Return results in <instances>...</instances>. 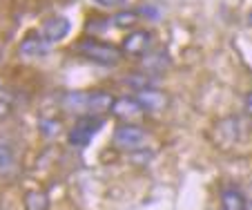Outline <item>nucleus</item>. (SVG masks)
Instances as JSON below:
<instances>
[{"mask_svg": "<svg viewBox=\"0 0 252 210\" xmlns=\"http://www.w3.org/2000/svg\"><path fill=\"white\" fill-rule=\"evenodd\" d=\"M136 99L141 101V105L148 112H161L167 107V96L163 94L157 87H143V90H136Z\"/></svg>", "mask_w": 252, "mask_h": 210, "instance_id": "6", "label": "nucleus"}, {"mask_svg": "<svg viewBox=\"0 0 252 210\" xmlns=\"http://www.w3.org/2000/svg\"><path fill=\"white\" fill-rule=\"evenodd\" d=\"M65 107L67 110H87V92H67L65 94Z\"/></svg>", "mask_w": 252, "mask_h": 210, "instance_id": "14", "label": "nucleus"}, {"mask_svg": "<svg viewBox=\"0 0 252 210\" xmlns=\"http://www.w3.org/2000/svg\"><path fill=\"white\" fill-rule=\"evenodd\" d=\"M25 210H49V197L43 190H29L25 195Z\"/></svg>", "mask_w": 252, "mask_h": 210, "instance_id": "12", "label": "nucleus"}, {"mask_svg": "<svg viewBox=\"0 0 252 210\" xmlns=\"http://www.w3.org/2000/svg\"><path fill=\"white\" fill-rule=\"evenodd\" d=\"M125 83L134 85L136 90H143V87H152V81L148 78V74H136V76H132V78H125Z\"/></svg>", "mask_w": 252, "mask_h": 210, "instance_id": "16", "label": "nucleus"}, {"mask_svg": "<svg viewBox=\"0 0 252 210\" xmlns=\"http://www.w3.org/2000/svg\"><path fill=\"white\" fill-rule=\"evenodd\" d=\"M71 25L67 18H63V16H56V18H49L47 23H45L43 27V38L47 40L49 45L52 43H61L63 38H65L67 34H69Z\"/></svg>", "mask_w": 252, "mask_h": 210, "instance_id": "8", "label": "nucleus"}, {"mask_svg": "<svg viewBox=\"0 0 252 210\" xmlns=\"http://www.w3.org/2000/svg\"><path fill=\"white\" fill-rule=\"evenodd\" d=\"M47 52L49 43L43 38V34H29L27 38H23V43L18 45V54H23L27 58H38Z\"/></svg>", "mask_w": 252, "mask_h": 210, "instance_id": "9", "label": "nucleus"}, {"mask_svg": "<svg viewBox=\"0 0 252 210\" xmlns=\"http://www.w3.org/2000/svg\"><path fill=\"white\" fill-rule=\"evenodd\" d=\"M0 85H2V83H0Z\"/></svg>", "mask_w": 252, "mask_h": 210, "instance_id": "23", "label": "nucleus"}, {"mask_svg": "<svg viewBox=\"0 0 252 210\" xmlns=\"http://www.w3.org/2000/svg\"><path fill=\"white\" fill-rule=\"evenodd\" d=\"M9 112H11L9 103H5V101H0V121L7 119V116H9Z\"/></svg>", "mask_w": 252, "mask_h": 210, "instance_id": "19", "label": "nucleus"}, {"mask_svg": "<svg viewBox=\"0 0 252 210\" xmlns=\"http://www.w3.org/2000/svg\"><path fill=\"white\" fill-rule=\"evenodd\" d=\"M40 130L47 137H54V134L61 132V121H40Z\"/></svg>", "mask_w": 252, "mask_h": 210, "instance_id": "17", "label": "nucleus"}, {"mask_svg": "<svg viewBox=\"0 0 252 210\" xmlns=\"http://www.w3.org/2000/svg\"><path fill=\"white\" fill-rule=\"evenodd\" d=\"M145 141H148V132L134 123H123L114 132V145L119 150H125V152H138V150H143L145 148Z\"/></svg>", "mask_w": 252, "mask_h": 210, "instance_id": "2", "label": "nucleus"}, {"mask_svg": "<svg viewBox=\"0 0 252 210\" xmlns=\"http://www.w3.org/2000/svg\"><path fill=\"white\" fill-rule=\"evenodd\" d=\"M136 23H138V11H132V9H123L112 18V25L119 29H132L136 27Z\"/></svg>", "mask_w": 252, "mask_h": 210, "instance_id": "13", "label": "nucleus"}, {"mask_svg": "<svg viewBox=\"0 0 252 210\" xmlns=\"http://www.w3.org/2000/svg\"><path fill=\"white\" fill-rule=\"evenodd\" d=\"M100 125H103V119H100V116H94V114L83 116V119H78V123L69 130L67 141H69L71 145H76V148H85V145L92 141V137L100 130Z\"/></svg>", "mask_w": 252, "mask_h": 210, "instance_id": "3", "label": "nucleus"}, {"mask_svg": "<svg viewBox=\"0 0 252 210\" xmlns=\"http://www.w3.org/2000/svg\"><path fill=\"white\" fill-rule=\"evenodd\" d=\"M76 52L81 56H85L87 61L92 63H98L103 67H114L119 65L121 61V49L114 47L110 43H103V40H96V38H83L81 43L76 45Z\"/></svg>", "mask_w": 252, "mask_h": 210, "instance_id": "1", "label": "nucleus"}, {"mask_svg": "<svg viewBox=\"0 0 252 210\" xmlns=\"http://www.w3.org/2000/svg\"><path fill=\"white\" fill-rule=\"evenodd\" d=\"M246 197L237 188H225L221 192V208L223 210H246Z\"/></svg>", "mask_w": 252, "mask_h": 210, "instance_id": "11", "label": "nucleus"}, {"mask_svg": "<svg viewBox=\"0 0 252 210\" xmlns=\"http://www.w3.org/2000/svg\"><path fill=\"white\" fill-rule=\"evenodd\" d=\"M143 112H145V107L141 105V101H138L136 96H121V99H116L114 105H112V114L127 121V123L138 119Z\"/></svg>", "mask_w": 252, "mask_h": 210, "instance_id": "5", "label": "nucleus"}, {"mask_svg": "<svg viewBox=\"0 0 252 210\" xmlns=\"http://www.w3.org/2000/svg\"><path fill=\"white\" fill-rule=\"evenodd\" d=\"M143 67L152 74H161L163 70L170 67V56L167 52H152V54H145L143 56Z\"/></svg>", "mask_w": 252, "mask_h": 210, "instance_id": "10", "label": "nucleus"}, {"mask_svg": "<svg viewBox=\"0 0 252 210\" xmlns=\"http://www.w3.org/2000/svg\"><path fill=\"white\" fill-rule=\"evenodd\" d=\"M92 2H96L98 7H105V9H119L127 0H92Z\"/></svg>", "mask_w": 252, "mask_h": 210, "instance_id": "18", "label": "nucleus"}, {"mask_svg": "<svg viewBox=\"0 0 252 210\" xmlns=\"http://www.w3.org/2000/svg\"><path fill=\"white\" fill-rule=\"evenodd\" d=\"M14 163H16V157L11 145L0 143V175H7L9 170H14Z\"/></svg>", "mask_w": 252, "mask_h": 210, "instance_id": "15", "label": "nucleus"}, {"mask_svg": "<svg viewBox=\"0 0 252 210\" xmlns=\"http://www.w3.org/2000/svg\"><path fill=\"white\" fill-rule=\"evenodd\" d=\"M141 14L143 16H150V18H154V20L158 18V9H154V7H143Z\"/></svg>", "mask_w": 252, "mask_h": 210, "instance_id": "20", "label": "nucleus"}, {"mask_svg": "<svg viewBox=\"0 0 252 210\" xmlns=\"http://www.w3.org/2000/svg\"><path fill=\"white\" fill-rule=\"evenodd\" d=\"M248 25H252V11L248 14Z\"/></svg>", "mask_w": 252, "mask_h": 210, "instance_id": "22", "label": "nucleus"}, {"mask_svg": "<svg viewBox=\"0 0 252 210\" xmlns=\"http://www.w3.org/2000/svg\"><path fill=\"white\" fill-rule=\"evenodd\" d=\"M246 110H248V114L252 116V94L248 96V101H246Z\"/></svg>", "mask_w": 252, "mask_h": 210, "instance_id": "21", "label": "nucleus"}, {"mask_svg": "<svg viewBox=\"0 0 252 210\" xmlns=\"http://www.w3.org/2000/svg\"><path fill=\"white\" fill-rule=\"evenodd\" d=\"M152 47V34L148 29H134L123 38V52L129 56H145Z\"/></svg>", "mask_w": 252, "mask_h": 210, "instance_id": "4", "label": "nucleus"}, {"mask_svg": "<svg viewBox=\"0 0 252 210\" xmlns=\"http://www.w3.org/2000/svg\"><path fill=\"white\" fill-rule=\"evenodd\" d=\"M114 96L110 92L105 90H94V92H87V112L94 116L98 114H105V112L112 110V105H114Z\"/></svg>", "mask_w": 252, "mask_h": 210, "instance_id": "7", "label": "nucleus"}]
</instances>
